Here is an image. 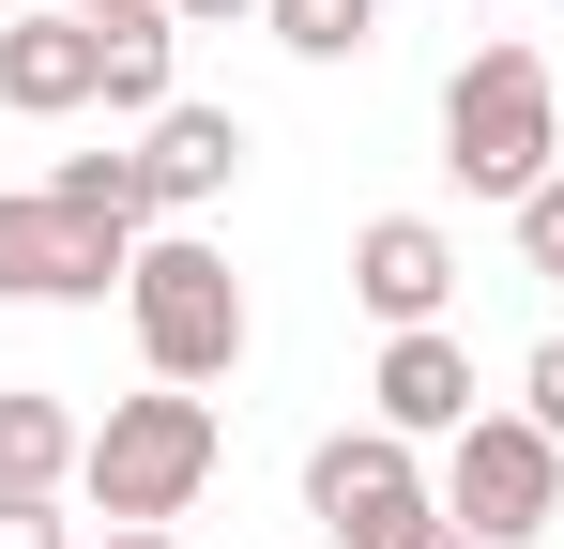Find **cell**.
Returning a JSON list of instances; mask_svg holds the SVG:
<instances>
[{
    "label": "cell",
    "instance_id": "obj_21",
    "mask_svg": "<svg viewBox=\"0 0 564 549\" xmlns=\"http://www.w3.org/2000/svg\"><path fill=\"white\" fill-rule=\"evenodd\" d=\"M107 549H184V535H169V519H153V535H107Z\"/></svg>",
    "mask_w": 564,
    "mask_h": 549
},
{
    "label": "cell",
    "instance_id": "obj_3",
    "mask_svg": "<svg viewBox=\"0 0 564 549\" xmlns=\"http://www.w3.org/2000/svg\"><path fill=\"white\" fill-rule=\"evenodd\" d=\"M122 305H138V352H153V381H184V397H214L229 366H245V274L214 260L198 229H153L138 245V274H122Z\"/></svg>",
    "mask_w": 564,
    "mask_h": 549
},
{
    "label": "cell",
    "instance_id": "obj_1",
    "mask_svg": "<svg viewBox=\"0 0 564 549\" xmlns=\"http://www.w3.org/2000/svg\"><path fill=\"white\" fill-rule=\"evenodd\" d=\"M443 169L473 183V198H534V183L564 169V77H550V46H473L458 77H443Z\"/></svg>",
    "mask_w": 564,
    "mask_h": 549
},
{
    "label": "cell",
    "instance_id": "obj_6",
    "mask_svg": "<svg viewBox=\"0 0 564 549\" xmlns=\"http://www.w3.org/2000/svg\"><path fill=\"white\" fill-rule=\"evenodd\" d=\"M122 274H138V245L77 229L46 183H31V198H0V305H107Z\"/></svg>",
    "mask_w": 564,
    "mask_h": 549
},
{
    "label": "cell",
    "instance_id": "obj_2",
    "mask_svg": "<svg viewBox=\"0 0 564 549\" xmlns=\"http://www.w3.org/2000/svg\"><path fill=\"white\" fill-rule=\"evenodd\" d=\"M214 458H229L214 397L153 381V397H107V428L77 443V488H93V519H107V535H153V519H184L198 488H214Z\"/></svg>",
    "mask_w": 564,
    "mask_h": 549
},
{
    "label": "cell",
    "instance_id": "obj_8",
    "mask_svg": "<svg viewBox=\"0 0 564 549\" xmlns=\"http://www.w3.org/2000/svg\"><path fill=\"white\" fill-rule=\"evenodd\" d=\"M138 183H153V214H169V229H184V214H214V198H229V183H245V122H229V107H153V122H138Z\"/></svg>",
    "mask_w": 564,
    "mask_h": 549
},
{
    "label": "cell",
    "instance_id": "obj_22",
    "mask_svg": "<svg viewBox=\"0 0 564 549\" xmlns=\"http://www.w3.org/2000/svg\"><path fill=\"white\" fill-rule=\"evenodd\" d=\"M0 15H15V0H0Z\"/></svg>",
    "mask_w": 564,
    "mask_h": 549
},
{
    "label": "cell",
    "instance_id": "obj_7",
    "mask_svg": "<svg viewBox=\"0 0 564 549\" xmlns=\"http://www.w3.org/2000/svg\"><path fill=\"white\" fill-rule=\"evenodd\" d=\"M107 92V31L93 15H0V107L15 122H77Z\"/></svg>",
    "mask_w": 564,
    "mask_h": 549
},
{
    "label": "cell",
    "instance_id": "obj_5",
    "mask_svg": "<svg viewBox=\"0 0 564 549\" xmlns=\"http://www.w3.org/2000/svg\"><path fill=\"white\" fill-rule=\"evenodd\" d=\"M305 519H321L336 549H397L412 519H443V473L367 412V428H336V443L305 458Z\"/></svg>",
    "mask_w": 564,
    "mask_h": 549
},
{
    "label": "cell",
    "instance_id": "obj_20",
    "mask_svg": "<svg viewBox=\"0 0 564 549\" xmlns=\"http://www.w3.org/2000/svg\"><path fill=\"white\" fill-rule=\"evenodd\" d=\"M62 15H93V31H107V15H153V0H62Z\"/></svg>",
    "mask_w": 564,
    "mask_h": 549
},
{
    "label": "cell",
    "instance_id": "obj_14",
    "mask_svg": "<svg viewBox=\"0 0 564 549\" xmlns=\"http://www.w3.org/2000/svg\"><path fill=\"white\" fill-rule=\"evenodd\" d=\"M260 31H275L290 62H351V46L381 31V0H260Z\"/></svg>",
    "mask_w": 564,
    "mask_h": 549
},
{
    "label": "cell",
    "instance_id": "obj_17",
    "mask_svg": "<svg viewBox=\"0 0 564 549\" xmlns=\"http://www.w3.org/2000/svg\"><path fill=\"white\" fill-rule=\"evenodd\" d=\"M519 412H534V428H550V443H564V336H550V352H534V366H519Z\"/></svg>",
    "mask_w": 564,
    "mask_h": 549
},
{
    "label": "cell",
    "instance_id": "obj_12",
    "mask_svg": "<svg viewBox=\"0 0 564 549\" xmlns=\"http://www.w3.org/2000/svg\"><path fill=\"white\" fill-rule=\"evenodd\" d=\"M77 443H93V428H77L46 381H0V488H62V473H77Z\"/></svg>",
    "mask_w": 564,
    "mask_h": 549
},
{
    "label": "cell",
    "instance_id": "obj_10",
    "mask_svg": "<svg viewBox=\"0 0 564 549\" xmlns=\"http://www.w3.org/2000/svg\"><path fill=\"white\" fill-rule=\"evenodd\" d=\"M381 428H397V443H458L473 428V352L458 336H443V321H412V336H381Z\"/></svg>",
    "mask_w": 564,
    "mask_h": 549
},
{
    "label": "cell",
    "instance_id": "obj_13",
    "mask_svg": "<svg viewBox=\"0 0 564 549\" xmlns=\"http://www.w3.org/2000/svg\"><path fill=\"white\" fill-rule=\"evenodd\" d=\"M46 198H62L77 229H107V245H138V229H153V183H138V153H62V169H46Z\"/></svg>",
    "mask_w": 564,
    "mask_h": 549
},
{
    "label": "cell",
    "instance_id": "obj_19",
    "mask_svg": "<svg viewBox=\"0 0 564 549\" xmlns=\"http://www.w3.org/2000/svg\"><path fill=\"white\" fill-rule=\"evenodd\" d=\"M397 549H473V535H458V519H412V535H397Z\"/></svg>",
    "mask_w": 564,
    "mask_h": 549
},
{
    "label": "cell",
    "instance_id": "obj_16",
    "mask_svg": "<svg viewBox=\"0 0 564 549\" xmlns=\"http://www.w3.org/2000/svg\"><path fill=\"white\" fill-rule=\"evenodd\" d=\"M519 260H534V274H564V169L519 198Z\"/></svg>",
    "mask_w": 564,
    "mask_h": 549
},
{
    "label": "cell",
    "instance_id": "obj_4",
    "mask_svg": "<svg viewBox=\"0 0 564 549\" xmlns=\"http://www.w3.org/2000/svg\"><path fill=\"white\" fill-rule=\"evenodd\" d=\"M443 519H458L473 549H534L564 519V443L534 412H473L458 443H443Z\"/></svg>",
    "mask_w": 564,
    "mask_h": 549
},
{
    "label": "cell",
    "instance_id": "obj_15",
    "mask_svg": "<svg viewBox=\"0 0 564 549\" xmlns=\"http://www.w3.org/2000/svg\"><path fill=\"white\" fill-rule=\"evenodd\" d=\"M0 549H77V519H62V488H0Z\"/></svg>",
    "mask_w": 564,
    "mask_h": 549
},
{
    "label": "cell",
    "instance_id": "obj_11",
    "mask_svg": "<svg viewBox=\"0 0 564 549\" xmlns=\"http://www.w3.org/2000/svg\"><path fill=\"white\" fill-rule=\"evenodd\" d=\"M93 107H122V122L184 107V15H169V0H153V15H107V92Z\"/></svg>",
    "mask_w": 564,
    "mask_h": 549
},
{
    "label": "cell",
    "instance_id": "obj_9",
    "mask_svg": "<svg viewBox=\"0 0 564 549\" xmlns=\"http://www.w3.org/2000/svg\"><path fill=\"white\" fill-rule=\"evenodd\" d=\"M351 290H367L397 336L443 321V305H458V245H443V214H367V229H351Z\"/></svg>",
    "mask_w": 564,
    "mask_h": 549
},
{
    "label": "cell",
    "instance_id": "obj_18",
    "mask_svg": "<svg viewBox=\"0 0 564 549\" xmlns=\"http://www.w3.org/2000/svg\"><path fill=\"white\" fill-rule=\"evenodd\" d=\"M169 15H184V31H229V15H260V0H169Z\"/></svg>",
    "mask_w": 564,
    "mask_h": 549
}]
</instances>
